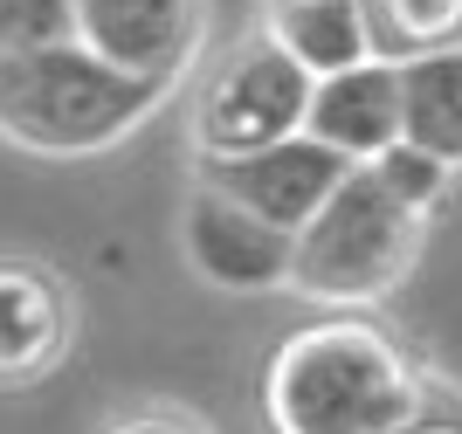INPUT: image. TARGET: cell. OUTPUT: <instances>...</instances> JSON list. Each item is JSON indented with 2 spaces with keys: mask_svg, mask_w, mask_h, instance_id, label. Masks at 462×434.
<instances>
[{
  "mask_svg": "<svg viewBox=\"0 0 462 434\" xmlns=\"http://www.w3.org/2000/svg\"><path fill=\"white\" fill-rule=\"evenodd\" d=\"M428 242V214L401 208L366 166L346 172V187L310 214L297 235V263H290V297L310 310H346L366 318L386 297H401Z\"/></svg>",
  "mask_w": 462,
  "mask_h": 434,
  "instance_id": "3",
  "label": "cell"
},
{
  "mask_svg": "<svg viewBox=\"0 0 462 434\" xmlns=\"http://www.w3.org/2000/svg\"><path fill=\"white\" fill-rule=\"evenodd\" d=\"M421 414V373L373 318H310L263 365L270 434H407Z\"/></svg>",
  "mask_w": 462,
  "mask_h": 434,
  "instance_id": "1",
  "label": "cell"
},
{
  "mask_svg": "<svg viewBox=\"0 0 462 434\" xmlns=\"http://www.w3.org/2000/svg\"><path fill=\"white\" fill-rule=\"evenodd\" d=\"M180 255L221 297H276V290H290L297 235L270 227L263 214H249L208 180H193L187 208H180Z\"/></svg>",
  "mask_w": 462,
  "mask_h": 434,
  "instance_id": "5",
  "label": "cell"
},
{
  "mask_svg": "<svg viewBox=\"0 0 462 434\" xmlns=\"http://www.w3.org/2000/svg\"><path fill=\"white\" fill-rule=\"evenodd\" d=\"M407 434H462V414H421Z\"/></svg>",
  "mask_w": 462,
  "mask_h": 434,
  "instance_id": "16",
  "label": "cell"
},
{
  "mask_svg": "<svg viewBox=\"0 0 462 434\" xmlns=\"http://www.w3.org/2000/svg\"><path fill=\"white\" fill-rule=\"evenodd\" d=\"M173 90L138 83L97 49L42 42L0 56V138L35 159H104L132 132H145Z\"/></svg>",
  "mask_w": 462,
  "mask_h": 434,
  "instance_id": "2",
  "label": "cell"
},
{
  "mask_svg": "<svg viewBox=\"0 0 462 434\" xmlns=\"http://www.w3.org/2000/svg\"><path fill=\"white\" fill-rule=\"evenodd\" d=\"M77 42L138 83L180 90L208 42V0H69Z\"/></svg>",
  "mask_w": 462,
  "mask_h": 434,
  "instance_id": "6",
  "label": "cell"
},
{
  "mask_svg": "<svg viewBox=\"0 0 462 434\" xmlns=\"http://www.w3.org/2000/svg\"><path fill=\"white\" fill-rule=\"evenodd\" d=\"M310 90H318V83H310L263 28L242 35L187 97L193 166H221V159H249V152H270V145H283V138H304Z\"/></svg>",
  "mask_w": 462,
  "mask_h": 434,
  "instance_id": "4",
  "label": "cell"
},
{
  "mask_svg": "<svg viewBox=\"0 0 462 434\" xmlns=\"http://www.w3.org/2000/svg\"><path fill=\"white\" fill-rule=\"evenodd\" d=\"M346 159L325 152L318 138H283L270 152H249V159H221V166H193V180L221 187L228 200H242L249 214H263L283 235H304L310 214L325 208L331 193L346 187Z\"/></svg>",
  "mask_w": 462,
  "mask_h": 434,
  "instance_id": "8",
  "label": "cell"
},
{
  "mask_svg": "<svg viewBox=\"0 0 462 434\" xmlns=\"http://www.w3.org/2000/svg\"><path fill=\"white\" fill-rule=\"evenodd\" d=\"M263 35H270L310 83H318V76H338V69H359V62L373 56L359 0H263Z\"/></svg>",
  "mask_w": 462,
  "mask_h": 434,
  "instance_id": "10",
  "label": "cell"
},
{
  "mask_svg": "<svg viewBox=\"0 0 462 434\" xmlns=\"http://www.w3.org/2000/svg\"><path fill=\"white\" fill-rule=\"evenodd\" d=\"M304 138L338 152L346 166H373L386 145H401V62L366 56L359 69L318 76Z\"/></svg>",
  "mask_w": 462,
  "mask_h": 434,
  "instance_id": "9",
  "label": "cell"
},
{
  "mask_svg": "<svg viewBox=\"0 0 462 434\" xmlns=\"http://www.w3.org/2000/svg\"><path fill=\"white\" fill-rule=\"evenodd\" d=\"M366 172L401 200V208H414V214H435L448 200V187H456V172H448L442 159H428L421 145H407V138H401V145H386Z\"/></svg>",
  "mask_w": 462,
  "mask_h": 434,
  "instance_id": "13",
  "label": "cell"
},
{
  "mask_svg": "<svg viewBox=\"0 0 462 434\" xmlns=\"http://www.w3.org/2000/svg\"><path fill=\"white\" fill-rule=\"evenodd\" d=\"M359 14H366V42L380 62L462 49V0H359Z\"/></svg>",
  "mask_w": 462,
  "mask_h": 434,
  "instance_id": "12",
  "label": "cell"
},
{
  "mask_svg": "<svg viewBox=\"0 0 462 434\" xmlns=\"http://www.w3.org/2000/svg\"><path fill=\"white\" fill-rule=\"evenodd\" d=\"M401 138L462 172V49L401 62Z\"/></svg>",
  "mask_w": 462,
  "mask_h": 434,
  "instance_id": "11",
  "label": "cell"
},
{
  "mask_svg": "<svg viewBox=\"0 0 462 434\" xmlns=\"http://www.w3.org/2000/svg\"><path fill=\"white\" fill-rule=\"evenodd\" d=\"M69 0H0V56L14 49H42V42H69Z\"/></svg>",
  "mask_w": 462,
  "mask_h": 434,
  "instance_id": "14",
  "label": "cell"
},
{
  "mask_svg": "<svg viewBox=\"0 0 462 434\" xmlns=\"http://www.w3.org/2000/svg\"><path fill=\"white\" fill-rule=\"evenodd\" d=\"M104 434H221V428L200 407H180V400H138V407L104 420Z\"/></svg>",
  "mask_w": 462,
  "mask_h": 434,
  "instance_id": "15",
  "label": "cell"
},
{
  "mask_svg": "<svg viewBox=\"0 0 462 434\" xmlns=\"http://www.w3.org/2000/svg\"><path fill=\"white\" fill-rule=\"evenodd\" d=\"M77 345V290L35 255H0V393L42 386Z\"/></svg>",
  "mask_w": 462,
  "mask_h": 434,
  "instance_id": "7",
  "label": "cell"
}]
</instances>
